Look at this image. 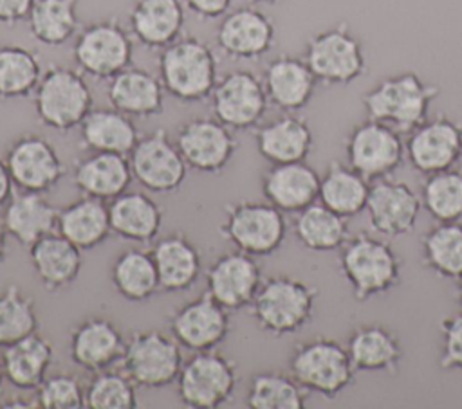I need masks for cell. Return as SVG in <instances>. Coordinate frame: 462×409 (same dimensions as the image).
Returning a JSON list of instances; mask_svg holds the SVG:
<instances>
[{
    "mask_svg": "<svg viewBox=\"0 0 462 409\" xmlns=\"http://www.w3.org/2000/svg\"><path fill=\"white\" fill-rule=\"evenodd\" d=\"M422 211L420 195L392 177L370 184L365 213L370 227L383 238H399L415 231Z\"/></svg>",
    "mask_w": 462,
    "mask_h": 409,
    "instance_id": "obj_18",
    "label": "cell"
},
{
    "mask_svg": "<svg viewBox=\"0 0 462 409\" xmlns=\"http://www.w3.org/2000/svg\"><path fill=\"white\" fill-rule=\"evenodd\" d=\"M108 81L106 97L112 108L132 119H150L162 114L166 90L159 76L130 65Z\"/></svg>",
    "mask_w": 462,
    "mask_h": 409,
    "instance_id": "obj_28",
    "label": "cell"
},
{
    "mask_svg": "<svg viewBox=\"0 0 462 409\" xmlns=\"http://www.w3.org/2000/svg\"><path fill=\"white\" fill-rule=\"evenodd\" d=\"M177 148L188 168L204 173H222L238 148L233 130L217 117H195L180 124Z\"/></svg>",
    "mask_w": 462,
    "mask_h": 409,
    "instance_id": "obj_16",
    "label": "cell"
},
{
    "mask_svg": "<svg viewBox=\"0 0 462 409\" xmlns=\"http://www.w3.org/2000/svg\"><path fill=\"white\" fill-rule=\"evenodd\" d=\"M38 121L54 132L79 128L81 121L94 108V97L85 74L78 68L51 65L32 94Z\"/></svg>",
    "mask_w": 462,
    "mask_h": 409,
    "instance_id": "obj_6",
    "label": "cell"
},
{
    "mask_svg": "<svg viewBox=\"0 0 462 409\" xmlns=\"http://www.w3.org/2000/svg\"><path fill=\"white\" fill-rule=\"evenodd\" d=\"M5 164L20 191L47 193L65 175V166L56 148L40 133L16 137L5 153Z\"/></svg>",
    "mask_w": 462,
    "mask_h": 409,
    "instance_id": "obj_17",
    "label": "cell"
},
{
    "mask_svg": "<svg viewBox=\"0 0 462 409\" xmlns=\"http://www.w3.org/2000/svg\"><path fill=\"white\" fill-rule=\"evenodd\" d=\"M337 267L359 303L384 295L401 283L399 254L388 241L368 232L356 234L343 243Z\"/></svg>",
    "mask_w": 462,
    "mask_h": 409,
    "instance_id": "obj_2",
    "label": "cell"
},
{
    "mask_svg": "<svg viewBox=\"0 0 462 409\" xmlns=\"http://www.w3.org/2000/svg\"><path fill=\"white\" fill-rule=\"evenodd\" d=\"M134 41L116 20L105 18L79 29L72 45V58L79 72L94 79H112L132 65Z\"/></svg>",
    "mask_w": 462,
    "mask_h": 409,
    "instance_id": "obj_10",
    "label": "cell"
},
{
    "mask_svg": "<svg viewBox=\"0 0 462 409\" xmlns=\"http://www.w3.org/2000/svg\"><path fill=\"white\" fill-rule=\"evenodd\" d=\"M404 153L420 175L453 168L462 157V126L446 114L428 117L408 133Z\"/></svg>",
    "mask_w": 462,
    "mask_h": 409,
    "instance_id": "obj_15",
    "label": "cell"
},
{
    "mask_svg": "<svg viewBox=\"0 0 462 409\" xmlns=\"http://www.w3.org/2000/svg\"><path fill=\"white\" fill-rule=\"evenodd\" d=\"M43 74L38 54L22 45H0V99H22L34 94Z\"/></svg>",
    "mask_w": 462,
    "mask_h": 409,
    "instance_id": "obj_42",
    "label": "cell"
},
{
    "mask_svg": "<svg viewBox=\"0 0 462 409\" xmlns=\"http://www.w3.org/2000/svg\"><path fill=\"white\" fill-rule=\"evenodd\" d=\"M303 59L327 86L350 85L366 72V54L363 41L341 22L312 34L307 40Z\"/></svg>",
    "mask_w": 462,
    "mask_h": 409,
    "instance_id": "obj_7",
    "label": "cell"
},
{
    "mask_svg": "<svg viewBox=\"0 0 462 409\" xmlns=\"http://www.w3.org/2000/svg\"><path fill=\"white\" fill-rule=\"evenodd\" d=\"M343 150L346 164L368 182L392 177L406 157L401 133L368 117L348 130Z\"/></svg>",
    "mask_w": 462,
    "mask_h": 409,
    "instance_id": "obj_12",
    "label": "cell"
},
{
    "mask_svg": "<svg viewBox=\"0 0 462 409\" xmlns=\"http://www.w3.org/2000/svg\"><path fill=\"white\" fill-rule=\"evenodd\" d=\"M81 146L88 151L130 155L139 141L132 117L116 108H92L79 124Z\"/></svg>",
    "mask_w": 462,
    "mask_h": 409,
    "instance_id": "obj_36",
    "label": "cell"
},
{
    "mask_svg": "<svg viewBox=\"0 0 462 409\" xmlns=\"http://www.w3.org/2000/svg\"><path fill=\"white\" fill-rule=\"evenodd\" d=\"M5 380L20 391H34L54 364V346L42 333H32L2 353Z\"/></svg>",
    "mask_w": 462,
    "mask_h": 409,
    "instance_id": "obj_34",
    "label": "cell"
},
{
    "mask_svg": "<svg viewBox=\"0 0 462 409\" xmlns=\"http://www.w3.org/2000/svg\"><path fill=\"white\" fill-rule=\"evenodd\" d=\"M31 36L47 47H61L79 32L78 0H34L27 16Z\"/></svg>",
    "mask_w": 462,
    "mask_h": 409,
    "instance_id": "obj_40",
    "label": "cell"
},
{
    "mask_svg": "<svg viewBox=\"0 0 462 409\" xmlns=\"http://www.w3.org/2000/svg\"><path fill=\"white\" fill-rule=\"evenodd\" d=\"M56 231L81 250L99 247L112 234L108 202L83 195L60 209Z\"/></svg>",
    "mask_w": 462,
    "mask_h": 409,
    "instance_id": "obj_35",
    "label": "cell"
},
{
    "mask_svg": "<svg viewBox=\"0 0 462 409\" xmlns=\"http://www.w3.org/2000/svg\"><path fill=\"white\" fill-rule=\"evenodd\" d=\"M440 328L439 366L444 371H462V310L444 317Z\"/></svg>",
    "mask_w": 462,
    "mask_h": 409,
    "instance_id": "obj_48",
    "label": "cell"
},
{
    "mask_svg": "<svg viewBox=\"0 0 462 409\" xmlns=\"http://www.w3.org/2000/svg\"><path fill=\"white\" fill-rule=\"evenodd\" d=\"M132 168L128 155L90 151L72 171L74 187L85 195L103 202H110L128 191L132 182Z\"/></svg>",
    "mask_w": 462,
    "mask_h": 409,
    "instance_id": "obj_31",
    "label": "cell"
},
{
    "mask_svg": "<svg viewBox=\"0 0 462 409\" xmlns=\"http://www.w3.org/2000/svg\"><path fill=\"white\" fill-rule=\"evenodd\" d=\"M220 52L231 59L254 61L271 52L276 27L271 16L253 5L227 11L215 34Z\"/></svg>",
    "mask_w": 462,
    "mask_h": 409,
    "instance_id": "obj_20",
    "label": "cell"
},
{
    "mask_svg": "<svg viewBox=\"0 0 462 409\" xmlns=\"http://www.w3.org/2000/svg\"><path fill=\"white\" fill-rule=\"evenodd\" d=\"M168 324L173 339L193 353L217 350L231 332L229 310L208 292L177 308Z\"/></svg>",
    "mask_w": 462,
    "mask_h": 409,
    "instance_id": "obj_19",
    "label": "cell"
},
{
    "mask_svg": "<svg viewBox=\"0 0 462 409\" xmlns=\"http://www.w3.org/2000/svg\"><path fill=\"white\" fill-rule=\"evenodd\" d=\"M460 160H462V157H460Z\"/></svg>",
    "mask_w": 462,
    "mask_h": 409,
    "instance_id": "obj_57",
    "label": "cell"
},
{
    "mask_svg": "<svg viewBox=\"0 0 462 409\" xmlns=\"http://www.w3.org/2000/svg\"><path fill=\"white\" fill-rule=\"evenodd\" d=\"M112 234L135 243L155 241L162 225V207L143 191H125L108 202Z\"/></svg>",
    "mask_w": 462,
    "mask_h": 409,
    "instance_id": "obj_33",
    "label": "cell"
},
{
    "mask_svg": "<svg viewBox=\"0 0 462 409\" xmlns=\"http://www.w3.org/2000/svg\"><path fill=\"white\" fill-rule=\"evenodd\" d=\"M123 371L137 387L162 389L177 382L184 364L180 344L161 330L134 332L123 353Z\"/></svg>",
    "mask_w": 462,
    "mask_h": 409,
    "instance_id": "obj_11",
    "label": "cell"
},
{
    "mask_svg": "<svg viewBox=\"0 0 462 409\" xmlns=\"http://www.w3.org/2000/svg\"><path fill=\"white\" fill-rule=\"evenodd\" d=\"M34 0H0V25H16L27 22Z\"/></svg>",
    "mask_w": 462,
    "mask_h": 409,
    "instance_id": "obj_50",
    "label": "cell"
},
{
    "mask_svg": "<svg viewBox=\"0 0 462 409\" xmlns=\"http://www.w3.org/2000/svg\"><path fill=\"white\" fill-rule=\"evenodd\" d=\"M260 189L265 202L282 213H300L318 202L319 175L307 160L271 164L262 173Z\"/></svg>",
    "mask_w": 462,
    "mask_h": 409,
    "instance_id": "obj_23",
    "label": "cell"
},
{
    "mask_svg": "<svg viewBox=\"0 0 462 409\" xmlns=\"http://www.w3.org/2000/svg\"><path fill=\"white\" fill-rule=\"evenodd\" d=\"M345 346L356 371L365 373H397L404 357L395 330L381 323L356 326Z\"/></svg>",
    "mask_w": 462,
    "mask_h": 409,
    "instance_id": "obj_26",
    "label": "cell"
},
{
    "mask_svg": "<svg viewBox=\"0 0 462 409\" xmlns=\"http://www.w3.org/2000/svg\"><path fill=\"white\" fill-rule=\"evenodd\" d=\"M4 382H5V373H4V366H2V359H0V393H2Z\"/></svg>",
    "mask_w": 462,
    "mask_h": 409,
    "instance_id": "obj_55",
    "label": "cell"
},
{
    "mask_svg": "<svg viewBox=\"0 0 462 409\" xmlns=\"http://www.w3.org/2000/svg\"><path fill=\"white\" fill-rule=\"evenodd\" d=\"M318 290L294 276H271L262 281L253 303L251 315L256 326L273 335L285 337L303 330L314 317Z\"/></svg>",
    "mask_w": 462,
    "mask_h": 409,
    "instance_id": "obj_4",
    "label": "cell"
},
{
    "mask_svg": "<svg viewBox=\"0 0 462 409\" xmlns=\"http://www.w3.org/2000/svg\"><path fill=\"white\" fill-rule=\"evenodd\" d=\"M269 105L282 112H300L314 97L318 79L303 58L280 54L273 58L262 76Z\"/></svg>",
    "mask_w": 462,
    "mask_h": 409,
    "instance_id": "obj_24",
    "label": "cell"
},
{
    "mask_svg": "<svg viewBox=\"0 0 462 409\" xmlns=\"http://www.w3.org/2000/svg\"><path fill=\"white\" fill-rule=\"evenodd\" d=\"M186 14L182 0H134L128 23L139 45L162 50L182 36Z\"/></svg>",
    "mask_w": 462,
    "mask_h": 409,
    "instance_id": "obj_27",
    "label": "cell"
},
{
    "mask_svg": "<svg viewBox=\"0 0 462 409\" xmlns=\"http://www.w3.org/2000/svg\"><path fill=\"white\" fill-rule=\"evenodd\" d=\"M209 99L213 115L233 132L256 128L269 106L262 77L245 68L231 70L220 77Z\"/></svg>",
    "mask_w": 462,
    "mask_h": 409,
    "instance_id": "obj_13",
    "label": "cell"
},
{
    "mask_svg": "<svg viewBox=\"0 0 462 409\" xmlns=\"http://www.w3.org/2000/svg\"><path fill=\"white\" fill-rule=\"evenodd\" d=\"M150 252L155 261L161 290L186 292L197 283L202 272V258L197 245L186 234L171 232L157 240Z\"/></svg>",
    "mask_w": 462,
    "mask_h": 409,
    "instance_id": "obj_32",
    "label": "cell"
},
{
    "mask_svg": "<svg viewBox=\"0 0 462 409\" xmlns=\"http://www.w3.org/2000/svg\"><path fill=\"white\" fill-rule=\"evenodd\" d=\"M289 373L309 391L336 398L356 380V368L346 346L332 337L298 342L289 355Z\"/></svg>",
    "mask_w": 462,
    "mask_h": 409,
    "instance_id": "obj_5",
    "label": "cell"
},
{
    "mask_svg": "<svg viewBox=\"0 0 462 409\" xmlns=\"http://www.w3.org/2000/svg\"><path fill=\"white\" fill-rule=\"evenodd\" d=\"M40 328L38 308L34 299L20 290L16 285H9L0 292V348H7Z\"/></svg>",
    "mask_w": 462,
    "mask_h": 409,
    "instance_id": "obj_44",
    "label": "cell"
},
{
    "mask_svg": "<svg viewBox=\"0 0 462 409\" xmlns=\"http://www.w3.org/2000/svg\"><path fill=\"white\" fill-rule=\"evenodd\" d=\"M455 299H457V303H458V306H460V310H462V277H460V279H457V286H455Z\"/></svg>",
    "mask_w": 462,
    "mask_h": 409,
    "instance_id": "obj_54",
    "label": "cell"
},
{
    "mask_svg": "<svg viewBox=\"0 0 462 409\" xmlns=\"http://www.w3.org/2000/svg\"><path fill=\"white\" fill-rule=\"evenodd\" d=\"M238 386V366L215 350L195 351L177 377V395L184 407L217 409L226 405Z\"/></svg>",
    "mask_w": 462,
    "mask_h": 409,
    "instance_id": "obj_8",
    "label": "cell"
},
{
    "mask_svg": "<svg viewBox=\"0 0 462 409\" xmlns=\"http://www.w3.org/2000/svg\"><path fill=\"white\" fill-rule=\"evenodd\" d=\"M7 231L4 227V222L0 218V263H4L5 256H7Z\"/></svg>",
    "mask_w": 462,
    "mask_h": 409,
    "instance_id": "obj_53",
    "label": "cell"
},
{
    "mask_svg": "<svg viewBox=\"0 0 462 409\" xmlns=\"http://www.w3.org/2000/svg\"><path fill=\"white\" fill-rule=\"evenodd\" d=\"M182 4L200 20H217L231 9L233 0H182Z\"/></svg>",
    "mask_w": 462,
    "mask_h": 409,
    "instance_id": "obj_49",
    "label": "cell"
},
{
    "mask_svg": "<svg viewBox=\"0 0 462 409\" xmlns=\"http://www.w3.org/2000/svg\"><path fill=\"white\" fill-rule=\"evenodd\" d=\"M368 191L370 182L363 175L346 162L332 160L319 175L318 202L345 218H352L365 211Z\"/></svg>",
    "mask_w": 462,
    "mask_h": 409,
    "instance_id": "obj_37",
    "label": "cell"
},
{
    "mask_svg": "<svg viewBox=\"0 0 462 409\" xmlns=\"http://www.w3.org/2000/svg\"><path fill=\"white\" fill-rule=\"evenodd\" d=\"M126 341L106 317H87L76 324L69 339L72 362L85 371H103L121 362Z\"/></svg>",
    "mask_w": 462,
    "mask_h": 409,
    "instance_id": "obj_22",
    "label": "cell"
},
{
    "mask_svg": "<svg viewBox=\"0 0 462 409\" xmlns=\"http://www.w3.org/2000/svg\"><path fill=\"white\" fill-rule=\"evenodd\" d=\"M58 213L43 193H13L4 205L2 222L7 234L20 245L31 247L58 227Z\"/></svg>",
    "mask_w": 462,
    "mask_h": 409,
    "instance_id": "obj_30",
    "label": "cell"
},
{
    "mask_svg": "<svg viewBox=\"0 0 462 409\" xmlns=\"http://www.w3.org/2000/svg\"><path fill=\"white\" fill-rule=\"evenodd\" d=\"M269 202L242 200L226 205V218L220 223L222 236L235 249L254 258L271 256L285 241L287 220Z\"/></svg>",
    "mask_w": 462,
    "mask_h": 409,
    "instance_id": "obj_9",
    "label": "cell"
},
{
    "mask_svg": "<svg viewBox=\"0 0 462 409\" xmlns=\"http://www.w3.org/2000/svg\"><path fill=\"white\" fill-rule=\"evenodd\" d=\"M159 79L179 103H204L218 81L215 52L197 36H180L161 50Z\"/></svg>",
    "mask_w": 462,
    "mask_h": 409,
    "instance_id": "obj_3",
    "label": "cell"
},
{
    "mask_svg": "<svg viewBox=\"0 0 462 409\" xmlns=\"http://www.w3.org/2000/svg\"><path fill=\"white\" fill-rule=\"evenodd\" d=\"M81 252V249L54 231L29 247V259L42 286L47 292H60L79 277L83 267Z\"/></svg>",
    "mask_w": 462,
    "mask_h": 409,
    "instance_id": "obj_29",
    "label": "cell"
},
{
    "mask_svg": "<svg viewBox=\"0 0 462 409\" xmlns=\"http://www.w3.org/2000/svg\"><path fill=\"white\" fill-rule=\"evenodd\" d=\"M13 187H14V182H13L9 168L5 164V157L0 155V207H4L5 202L11 198Z\"/></svg>",
    "mask_w": 462,
    "mask_h": 409,
    "instance_id": "obj_51",
    "label": "cell"
},
{
    "mask_svg": "<svg viewBox=\"0 0 462 409\" xmlns=\"http://www.w3.org/2000/svg\"><path fill=\"white\" fill-rule=\"evenodd\" d=\"M437 95V85L406 70L383 77L361 95V103L368 119L384 123L401 135H408L428 119L430 106Z\"/></svg>",
    "mask_w": 462,
    "mask_h": 409,
    "instance_id": "obj_1",
    "label": "cell"
},
{
    "mask_svg": "<svg viewBox=\"0 0 462 409\" xmlns=\"http://www.w3.org/2000/svg\"><path fill=\"white\" fill-rule=\"evenodd\" d=\"M34 398L42 409H79L85 407V386L72 373H54L34 389Z\"/></svg>",
    "mask_w": 462,
    "mask_h": 409,
    "instance_id": "obj_47",
    "label": "cell"
},
{
    "mask_svg": "<svg viewBox=\"0 0 462 409\" xmlns=\"http://www.w3.org/2000/svg\"><path fill=\"white\" fill-rule=\"evenodd\" d=\"M2 407H38L36 404V398H23V396H11V398H5V402H2Z\"/></svg>",
    "mask_w": 462,
    "mask_h": 409,
    "instance_id": "obj_52",
    "label": "cell"
},
{
    "mask_svg": "<svg viewBox=\"0 0 462 409\" xmlns=\"http://www.w3.org/2000/svg\"><path fill=\"white\" fill-rule=\"evenodd\" d=\"M134 180L146 191L164 195L177 191L188 173V166L166 130L157 128L144 137L128 155Z\"/></svg>",
    "mask_w": 462,
    "mask_h": 409,
    "instance_id": "obj_14",
    "label": "cell"
},
{
    "mask_svg": "<svg viewBox=\"0 0 462 409\" xmlns=\"http://www.w3.org/2000/svg\"><path fill=\"white\" fill-rule=\"evenodd\" d=\"M262 281L256 258L238 249L220 254L206 270V292L229 312L251 306Z\"/></svg>",
    "mask_w": 462,
    "mask_h": 409,
    "instance_id": "obj_21",
    "label": "cell"
},
{
    "mask_svg": "<svg viewBox=\"0 0 462 409\" xmlns=\"http://www.w3.org/2000/svg\"><path fill=\"white\" fill-rule=\"evenodd\" d=\"M249 2H253V4H276L280 0H249Z\"/></svg>",
    "mask_w": 462,
    "mask_h": 409,
    "instance_id": "obj_56",
    "label": "cell"
},
{
    "mask_svg": "<svg viewBox=\"0 0 462 409\" xmlns=\"http://www.w3.org/2000/svg\"><path fill=\"white\" fill-rule=\"evenodd\" d=\"M85 407L88 409H135L137 386L119 371H96L92 380L85 386Z\"/></svg>",
    "mask_w": 462,
    "mask_h": 409,
    "instance_id": "obj_46",
    "label": "cell"
},
{
    "mask_svg": "<svg viewBox=\"0 0 462 409\" xmlns=\"http://www.w3.org/2000/svg\"><path fill=\"white\" fill-rule=\"evenodd\" d=\"M110 283L128 303H144L159 290V276L150 250L126 249L110 265Z\"/></svg>",
    "mask_w": 462,
    "mask_h": 409,
    "instance_id": "obj_38",
    "label": "cell"
},
{
    "mask_svg": "<svg viewBox=\"0 0 462 409\" xmlns=\"http://www.w3.org/2000/svg\"><path fill=\"white\" fill-rule=\"evenodd\" d=\"M422 263L444 279L462 277V222H437L420 240Z\"/></svg>",
    "mask_w": 462,
    "mask_h": 409,
    "instance_id": "obj_41",
    "label": "cell"
},
{
    "mask_svg": "<svg viewBox=\"0 0 462 409\" xmlns=\"http://www.w3.org/2000/svg\"><path fill=\"white\" fill-rule=\"evenodd\" d=\"M307 398L309 391L291 373L280 371L256 373L245 393L251 409H303Z\"/></svg>",
    "mask_w": 462,
    "mask_h": 409,
    "instance_id": "obj_43",
    "label": "cell"
},
{
    "mask_svg": "<svg viewBox=\"0 0 462 409\" xmlns=\"http://www.w3.org/2000/svg\"><path fill=\"white\" fill-rule=\"evenodd\" d=\"M256 151L269 164L307 160L314 146L312 130L296 112H283L280 117L258 124L254 132Z\"/></svg>",
    "mask_w": 462,
    "mask_h": 409,
    "instance_id": "obj_25",
    "label": "cell"
},
{
    "mask_svg": "<svg viewBox=\"0 0 462 409\" xmlns=\"http://www.w3.org/2000/svg\"><path fill=\"white\" fill-rule=\"evenodd\" d=\"M420 202L437 222H462V171L449 168L426 175Z\"/></svg>",
    "mask_w": 462,
    "mask_h": 409,
    "instance_id": "obj_45",
    "label": "cell"
},
{
    "mask_svg": "<svg viewBox=\"0 0 462 409\" xmlns=\"http://www.w3.org/2000/svg\"><path fill=\"white\" fill-rule=\"evenodd\" d=\"M292 232L301 247L312 252L339 250L348 236V218L314 202L296 213Z\"/></svg>",
    "mask_w": 462,
    "mask_h": 409,
    "instance_id": "obj_39",
    "label": "cell"
}]
</instances>
